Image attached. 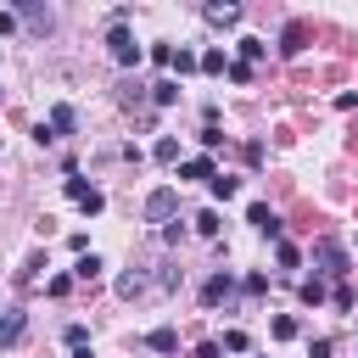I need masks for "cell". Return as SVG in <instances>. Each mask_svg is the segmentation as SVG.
<instances>
[{
  "mask_svg": "<svg viewBox=\"0 0 358 358\" xmlns=\"http://www.w3.org/2000/svg\"><path fill=\"white\" fill-rule=\"evenodd\" d=\"M201 17H207L213 28H229V22H241V6H207Z\"/></svg>",
  "mask_w": 358,
  "mask_h": 358,
  "instance_id": "cell-11",
  "label": "cell"
},
{
  "mask_svg": "<svg viewBox=\"0 0 358 358\" xmlns=\"http://www.w3.org/2000/svg\"><path fill=\"white\" fill-rule=\"evenodd\" d=\"M151 157H157V162H179V140H173V134H162V140L151 145Z\"/></svg>",
  "mask_w": 358,
  "mask_h": 358,
  "instance_id": "cell-16",
  "label": "cell"
},
{
  "mask_svg": "<svg viewBox=\"0 0 358 358\" xmlns=\"http://www.w3.org/2000/svg\"><path fill=\"white\" fill-rule=\"evenodd\" d=\"M22 17H28L34 28H50V11H39V6H22Z\"/></svg>",
  "mask_w": 358,
  "mask_h": 358,
  "instance_id": "cell-28",
  "label": "cell"
},
{
  "mask_svg": "<svg viewBox=\"0 0 358 358\" xmlns=\"http://www.w3.org/2000/svg\"><path fill=\"white\" fill-rule=\"evenodd\" d=\"M45 129H50V140H62V134H73L78 129V112L62 101V106H50V117H45Z\"/></svg>",
  "mask_w": 358,
  "mask_h": 358,
  "instance_id": "cell-6",
  "label": "cell"
},
{
  "mask_svg": "<svg viewBox=\"0 0 358 358\" xmlns=\"http://www.w3.org/2000/svg\"><path fill=\"white\" fill-rule=\"evenodd\" d=\"M274 257H280V268H296V263H302V252H296L291 241H280V246H274Z\"/></svg>",
  "mask_w": 358,
  "mask_h": 358,
  "instance_id": "cell-23",
  "label": "cell"
},
{
  "mask_svg": "<svg viewBox=\"0 0 358 358\" xmlns=\"http://www.w3.org/2000/svg\"><path fill=\"white\" fill-rule=\"evenodd\" d=\"M313 268H319V280H347V246L336 235H319L313 241Z\"/></svg>",
  "mask_w": 358,
  "mask_h": 358,
  "instance_id": "cell-1",
  "label": "cell"
},
{
  "mask_svg": "<svg viewBox=\"0 0 358 358\" xmlns=\"http://www.w3.org/2000/svg\"><path fill=\"white\" fill-rule=\"evenodd\" d=\"M101 268H106V263H101L95 252H84V257L73 263V274H78V280H101Z\"/></svg>",
  "mask_w": 358,
  "mask_h": 358,
  "instance_id": "cell-13",
  "label": "cell"
},
{
  "mask_svg": "<svg viewBox=\"0 0 358 358\" xmlns=\"http://www.w3.org/2000/svg\"><path fill=\"white\" fill-rule=\"evenodd\" d=\"M207 190H213V196H218V201H229V196H235V190H241V179H229V173H218V179H213V185H207Z\"/></svg>",
  "mask_w": 358,
  "mask_h": 358,
  "instance_id": "cell-18",
  "label": "cell"
},
{
  "mask_svg": "<svg viewBox=\"0 0 358 358\" xmlns=\"http://www.w3.org/2000/svg\"><path fill=\"white\" fill-rule=\"evenodd\" d=\"M229 296H235V274H229V268H218V274L201 285V302H207V308H224Z\"/></svg>",
  "mask_w": 358,
  "mask_h": 358,
  "instance_id": "cell-4",
  "label": "cell"
},
{
  "mask_svg": "<svg viewBox=\"0 0 358 358\" xmlns=\"http://www.w3.org/2000/svg\"><path fill=\"white\" fill-rule=\"evenodd\" d=\"M246 218H252V229H263L268 241H280V213H274L268 201H252V213H246Z\"/></svg>",
  "mask_w": 358,
  "mask_h": 358,
  "instance_id": "cell-7",
  "label": "cell"
},
{
  "mask_svg": "<svg viewBox=\"0 0 358 358\" xmlns=\"http://www.w3.org/2000/svg\"><path fill=\"white\" fill-rule=\"evenodd\" d=\"M145 291H157V285H151V274H140V268L117 274V296H145Z\"/></svg>",
  "mask_w": 358,
  "mask_h": 358,
  "instance_id": "cell-9",
  "label": "cell"
},
{
  "mask_svg": "<svg viewBox=\"0 0 358 358\" xmlns=\"http://www.w3.org/2000/svg\"><path fill=\"white\" fill-rule=\"evenodd\" d=\"M151 62L157 67H173V45H151Z\"/></svg>",
  "mask_w": 358,
  "mask_h": 358,
  "instance_id": "cell-29",
  "label": "cell"
},
{
  "mask_svg": "<svg viewBox=\"0 0 358 358\" xmlns=\"http://www.w3.org/2000/svg\"><path fill=\"white\" fill-rule=\"evenodd\" d=\"M201 73H229V62H224V50H201Z\"/></svg>",
  "mask_w": 358,
  "mask_h": 358,
  "instance_id": "cell-22",
  "label": "cell"
},
{
  "mask_svg": "<svg viewBox=\"0 0 358 358\" xmlns=\"http://www.w3.org/2000/svg\"><path fill=\"white\" fill-rule=\"evenodd\" d=\"M179 173H185V179H207V185L218 179V168H213V157H185V162H179Z\"/></svg>",
  "mask_w": 358,
  "mask_h": 358,
  "instance_id": "cell-10",
  "label": "cell"
},
{
  "mask_svg": "<svg viewBox=\"0 0 358 358\" xmlns=\"http://www.w3.org/2000/svg\"><path fill=\"white\" fill-rule=\"evenodd\" d=\"M218 229H224V218H218L213 207H207V213H196V235H207V241H213Z\"/></svg>",
  "mask_w": 358,
  "mask_h": 358,
  "instance_id": "cell-17",
  "label": "cell"
},
{
  "mask_svg": "<svg viewBox=\"0 0 358 358\" xmlns=\"http://www.w3.org/2000/svg\"><path fill=\"white\" fill-rule=\"evenodd\" d=\"M302 302H308V308H319V302H324V280H319V274H313V280H302Z\"/></svg>",
  "mask_w": 358,
  "mask_h": 358,
  "instance_id": "cell-19",
  "label": "cell"
},
{
  "mask_svg": "<svg viewBox=\"0 0 358 358\" xmlns=\"http://www.w3.org/2000/svg\"><path fill=\"white\" fill-rule=\"evenodd\" d=\"M11 28H17V17H11V11H0V34H11Z\"/></svg>",
  "mask_w": 358,
  "mask_h": 358,
  "instance_id": "cell-32",
  "label": "cell"
},
{
  "mask_svg": "<svg viewBox=\"0 0 358 358\" xmlns=\"http://www.w3.org/2000/svg\"><path fill=\"white\" fill-rule=\"evenodd\" d=\"M352 302H358V296H352V285L341 280V285H336V313H352Z\"/></svg>",
  "mask_w": 358,
  "mask_h": 358,
  "instance_id": "cell-25",
  "label": "cell"
},
{
  "mask_svg": "<svg viewBox=\"0 0 358 358\" xmlns=\"http://www.w3.org/2000/svg\"><path fill=\"white\" fill-rule=\"evenodd\" d=\"M173 213H179V196H173V190H151V196H145V218H151V224H162V229H168V224H173Z\"/></svg>",
  "mask_w": 358,
  "mask_h": 358,
  "instance_id": "cell-3",
  "label": "cell"
},
{
  "mask_svg": "<svg viewBox=\"0 0 358 358\" xmlns=\"http://www.w3.org/2000/svg\"><path fill=\"white\" fill-rule=\"evenodd\" d=\"M90 190H95V185H84V179H78V173H67V196H73V201H84V196H90Z\"/></svg>",
  "mask_w": 358,
  "mask_h": 358,
  "instance_id": "cell-26",
  "label": "cell"
},
{
  "mask_svg": "<svg viewBox=\"0 0 358 358\" xmlns=\"http://www.w3.org/2000/svg\"><path fill=\"white\" fill-rule=\"evenodd\" d=\"M280 50H285V56H302V50H308V22H302V17H291V22H285Z\"/></svg>",
  "mask_w": 358,
  "mask_h": 358,
  "instance_id": "cell-5",
  "label": "cell"
},
{
  "mask_svg": "<svg viewBox=\"0 0 358 358\" xmlns=\"http://www.w3.org/2000/svg\"><path fill=\"white\" fill-rule=\"evenodd\" d=\"M106 56H112L117 67H134V62L145 56V50L134 45V34H129V22H112V28H106Z\"/></svg>",
  "mask_w": 358,
  "mask_h": 358,
  "instance_id": "cell-2",
  "label": "cell"
},
{
  "mask_svg": "<svg viewBox=\"0 0 358 358\" xmlns=\"http://www.w3.org/2000/svg\"><path fill=\"white\" fill-rule=\"evenodd\" d=\"M268 330H274V341H296V336H302V324H296L291 313H280V319H274Z\"/></svg>",
  "mask_w": 358,
  "mask_h": 358,
  "instance_id": "cell-14",
  "label": "cell"
},
{
  "mask_svg": "<svg viewBox=\"0 0 358 358\" xmlns=\"http://www.w3.org/2000/svg\"><path fill=\"white\" fill-rule=\"evenodd\" d=\"M67 358H95V352H90V347H73V352H67Z\"/></svg>",
  "mask_w": 358,
  "mask_h": 358,
  "instance_id": "cell-33",
  "label": "cell"
},
{
  "mask_svg": "<svg viewBox=\"0 0 358 358\" xmlns=\"http://www.w3.org/2000/svg\"><path fill=\"white\" fill-rule=\"evenodd\" d=\"M224 347H229V352H246V347H252V336H246V330H229V336H224Z\"/></svg>",
  "mask_w": 358,
  "mask_h": 358,
  "instance_id": "cell-27",
  "label": "cell"
},
{
  "mask_svg": "<svg viewBox=\"0 0 358 358\" xmlns=\"http://www.w3.org/2000/svg\"><path fill=\"white\" fill-rule=\"evenodd\" d=\"M196 358H224V347H218V341H201V347H196Z\"/></svg>",
  "mask_w": 358,
  "mask_h": 358,
  "instance_id": "cell-30",
  "label": "cell"
},
{
  "mask_svg": "<svg viewBox=\"0 0 358 358\" xmlns=\"http://www.w3.org/2000/svg\"><path fill=\"white\" fill-rule=\"evenodd\" d=\"M151 101H157V106H173V101H179V78H157V84H151Z\"/></svg>",
  "mask_w": 358,
  "mask_h": 358,
  "instance_id": "cell-12",
  "label": "cell"
},
{
  "mask_svg": "<svg viewBox=\"0 0 358 358\" xmlns=\"http://www.w3.org/2000/svg\"><path fill=\"white\" fill-rule=\"evenodd\" d=\"M196 67H201L196 50H173V73H196Z\"/></svg>",
  "mask_w": 358,
  "mask_h": 358,
  "instance_id": "cell-21",
  "label": "cell"
},
{
  "mask_svg": "<svg viewBox=\"0 0 358 358\" xmlns=\"http://www.w3.org/2000/svg\"><path fill=\"white\" fill-rule=\"evenodd\" d=\"M62 341H67V352H73V347H90V324H67Z\"/></svg>",
  "mask_w": 358,
  "mask_h": 358,
  "instance_id": "cell-24",
  "label": "cell"
},
{
  "mask_svg": "<svg viewBox=\"0 0 358 358\" xmlns=\"http://www.w3.org/2000/svg\"><path fill=\"white\" fill-rule=\"evenodd\" d=\"M263 50H268V45H263V39H252V34H246V39H241V62H246V67H252V62H257V56H263Z\"/></svg>",
  "mask_w": 358,
  "mask_h": 358,
  "instance_id": "cell-20",
  "label": "cell"
},
{
  "mask_svg": "<svg viewBox=\"0 0 358 358\" xmlns=\"http://www.w3.org/2000/svg\"><path fill=\"white\" fill-rule=\"evenodd\" d=\"M330 352H336V347H330V341H324V336H319V341H313V347H308V358H330Z\"/></svg>",
  "mask_w": 358,
  "mask_h": 358,
  "instance_id": "cell-31",
  "label": "cell"
},
{
  "mask_svg": "<svg viewBox=\"0 0 358 358\" xmlns=\"http://www.w3.org/2000/svg\"><path fill=\"white\" fill-rule=\"evenodd\" d=\"M145 347H151V352H173V347H179V336L162 324V330H151V336H145Z\"/></svg>",
  "mask_w": 358,
  "mask_h": 358,
  "instance_id": "cell-15",
  "label": "cell"
},
{
  "mask_svg": "<svg viewBox=\"0 0 358 358\" xmlns=\"http://www.w3.org/2000/svg\"><path fill=\"white\" fill-rule=\"evenodd\" d=\"M22 330H28V313H17V308H11V313H0V347H17V341H22Z\"/></svg>",
  "mask_w": 358,
  "mask_h": 358,
  "instance_id": "cell-8",
  "label": "cell"
}]
</instances>
